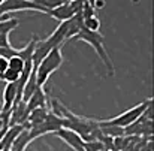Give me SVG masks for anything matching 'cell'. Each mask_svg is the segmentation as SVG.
I'll return each mask as SVG.
<instances>
[{
    "label": "cell",
    "instance_id": "cell-13",
    "mask_svg": "<svg viewBox=\"0 0 154 151\" xmlns=\"http://www.w3.org/2000/svg\"><path fill=\"white\" fill-rule=\"evenodd\" d=\"M79 15H81L82 21H84V20H87V18L96 17V9H94L93 3H91V2H88V0L82 2V8H81V11H79Z\"/></svg>",
    "mask_w": 154,
    "mask_h": 151
},
{
    "label": "cell",
    "instance_id": "cell-18",
    "mask_svg": "<svg viewBox=\"0 0 154 151\" xmlns=\"http://www.w3.org/2000/svg\"><path fill=\"white\" fill-rule=\"evenodd\" d=\"M0 151H3V148H2V144H0Z\"/></svg>",
    "mask_w": 154,
    "mask_h": 151
},
{
    "label": "cell",
    "instance_id": "cell-4",
    "mask_svg": "<svg viewBox=\"0 0 154 151\" xmlns=\"http://www.w3.org/2000/svg\"><path fill=\"white\" fill-rule=\"evenodd\" d=\"M60 129H63V118H61V115H60V114H55L52 109H48L45 120H44L39 126H36V127H33V129H27V130H29L30 138H32V141H33V139L42 136V135L55 133V132L60 130Z\"/></svg>",
    "mask_w": 154,
    "mask_h": 151
},
{
    "label": "cell",
    "instance_id": "cell-14",
    "mask_svg": "<svg viewBox=\"0 0 154 151\" xmlns=\"http://www.w3.org/2000/svg\"><path fill=\"white\" fill-rule=\"evenodd\" d=\"M24 64H26V61H24L21 57H18V55H15V57H11V58L8 60V69H11V70H15V72H18V73H21V72H23V69H24Z\"/></svg>",
    "mask_w": 154,
    "mask_h": 151
},
{
    "label": "cell",
    "instance_id": "cell-1",
    "mask_svg": "<svg viewBox=\"0 0 154 151\" xmlns=\"http://www.w3.org/2000/svg\"><path fill=\"white\" fill-rule=\"evenodd\" d=\"M61 64H63V52H61V47H57L50 51V54L38 64V67L35 70L36 82H38L39 88H44L48 78L55 70H58L61 67Z\"/></svg>",
    "mask_w": 154,
    "mask_h": 151
},
{
    "label": "cell",
    "instance_id": "cell-6",
    "mask_svg": "<svg viewBox=\"0 0 154 151\" xmlns=\"http://www.w3.org/2000/svg\"><path fill=\"white\" fill-rule=\"evenodd\" d=\"M81 8H82V2H79V0H72V2L64 0L60 6L51 9L48 12V15L55 18V20H58L60 23H63V21H67V20L73 18L76 14H79Z\"/></svg>",
    "mask_w": 154,
    "mask_h": 151
},
{
    "label": "cell",
    "instance_id": "cell-3",
    "mask_svg": "<svg viewBox=\"0 0 154 151\" xmlns=\"http://www.w3.org/2000/svg\"><path fill=\"white\" fill-rule=\"evenodd\" d=\"M151 103H153L151 99H147V100L138 103L136 106H133V108L124 111L123 114H120V115H117V117H112V118H109V120H97V123H99V124H103V126H115V127L126 129L127 126H130V124H133L135 121H138V120L142 117V114L145 112V109H147Z\"/></svg>",
    "mask_w": 154,
    "mask_h": 151
},
{
    "label": "cell",
    "instance_id": "cell-17",
    "mask_svg": "<svg viewBox=\"0 0 154 151\" xmlns=\"http://www.w3.org/2000/svg\"><path fill=\"white\" fill-rule=\"evenodd\" d=\"M91 3H93L94 9H102L103 6H105V2L103 0H96V2H91Z\"/></svg>",
    "mask_w": 154,
    "mask_h": 151
},
{
    "label": "cell",
    "instance_id": "cell-9",
    "mask_svg": "<svg viewBox=\"0 0 154 151\" xmlns=\"http://www.w3.org/2000/svg\"><path fill=\"white\" fill-rule=\"evenodd\" d=\"M23 129H24L23 126H9V129L6 130V133H5V135H3V138L0 139V144H2L3 151H9L11 150L12 142L15 141V138L20 135V132H21Z\"/></svg>",
    "mask_w": 154,
    "mask_h": 151
},
{
    "label": "cell",
    "instance_id": "cell-10",
    "mask_svg": "<svg viewBox=\"0 0 154 151\" xmlns=\"http://www.w3.org/2000/svg\"><path fill=\"white\" fill-rule=\"evenodd\" d=\"M32 142V138H30V133H29V130L24 127L21 132H20V135L15 138V141L12 142V145H11V150L9 151H24L27 148V145Z\"/></svg>",
    "mask_w": 154,
    "mask_h": 151
},
{
    "label": "cell",
    "instance_id": "cell-5",
    "mask_svg": "<svg viewBox=\"0 0 154 151\" xmlns=\"http://www.w3.org/2000/svg\"><path fill=\"white\" fill-rule=\"evenodd\" d=\"M20 11H38L42 14H48L35 0H2L0 2V15L9 12H20Z\"/></svg>",
    "mask_w": 154,
    "mask_h": 151
},
{
    "label": "cell",
    "instance_id": "cell-11",
    "mask_svg": "<svg viewBox=\"0 0 154 151\" xmlns=\"http://www.w3.org/2000/svg\"><path fill=\"white\" fill-rule=\"evenodd\" d=\"M20 21L17 18H6L0 20V35H9L14 29H17Z\"/></svg>",
    "mask_w": 154,
    "mask_h": 151
},
{
    "label": "cell",
    "instance_id": "cell-12",
    "mask_svg": "<svg viewBox=\"0 0 154 151\" xmlns=\"http://www.w3.org/2000/svg\"><path fill=\"white\" fill-rule=\"evenodd\" d=\"M82 29H85L87 32L91 33H99L100 32V20L97 17H91L82 21Z\"/></svg>",
    "mask_w": 154,
    "mask_h": 151
},
{
    "label": "cell",
    "instance_id": "cell-7",
    "mask_svg": "<svg viewBox=\"0 0 154 151\" xmlns=\"http://www.w3.org/2000/svg\"><path fill=\"white\" fill-rule=\"evenodd\" d=\"M54 135L58 136L64 144H67L73 151H85V148H84V144H85V142H84L82 138H81L79 135H76L75 132H72V130H69V129H60V130H57Z\"/></svg>",
    "mask_w": 154,
    "mask_h": 151
},
{
    "label": "cell",
    "instance_id": "cell-8",
    "mask_svg": "<svg viewBox=\"0 0 154 151\" xmlns=\"http://www.w3.org/2000/svg\"><path fill=\"white\" fill-rule=\"evenodd\" d=\"M26 108L27 111H33L36 108H47V94L44 88H38L30 97L26 102Z\"/></svg>",
    "mask_w": 154,
    "mask_h": 151
},
{
    "label": "cell",
    "instance_id": "cell-15",
    "mask_svg": "<svg viewBox=\"0 0 154 151\" xmlns=\"http://www.w3.org/2000/svg\"><path fill=\"white\" fill-rule=\"evenodd\" d=\"M20 75H21V73H18V72H15V70L6 69V72H5L3 76H2V79H3L6 84H15V82L20 79Z\"/></svg>",
    "mask_w": 154,
    "mask_h": 151
},
{
    "label": "cell",
    "instance_id": "cell-2",
    "mask_svg": "<svg viewBox=\"0 0 154 151\" xmlns=\"http://www.w3.org/2000/svg\"><path fill=\"white\" fill-rule=\"evenodd\" d=\"M73 41H82V42L88 44L91 48H94V51L97 52V55L100 57V60L103 61L105 67L108 69L109 75L114 76V73H115V66H114L112 58L109 57L108 51H106L105 45H103L105 39H103V36L100 35V32H99V33H91V32H87L85 29H81V32L75 36Z\"/></svg>",
    "mask_w": 154,
    "mask_h": 151
},
{
    "label": "cell",
    "instance_id": "cell-16",
    "mask_svg": "<svg viewBox=\"0 0 154 151\" xmlns=\"http://www.w3.org/2000/svg\"><path fill=\"white\" fill-rule=\"evenodd\" d=\"M6 69H8V60L3 58V57H0V79H2L3 73L6 72Z\"/></svg>",
    "mask_w": 154,
    "mask_h": 151
}]
</instances>
